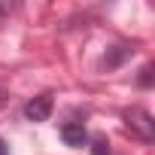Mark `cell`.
Masks as SVG:
<instances>
[{
  "instance_id": "obj_7",
  "label": "cell",
  "mask_w": 155,
  "mask_h": 155,
  "mask_svg": "<svg viewBox=\"0 0 155 155\" xmlns=\"http://www.w3.org/2000/svg\"><path fill=\"white\" fill-rule=\"evenodd\" d=\"M6 101H9V94H6L3 88H0V110H3V107H6Z\"/></svg>"
},
{
  "instance_id": "obj_8",
  "label": "cell",
  "mask_w": 155,
  "mask_h": 155,
  "mask_svg": "<svg viewBox=\"0 0 155 155\" xmlns=\"http://www.w3.org/2000/svg\"><path fill=\"white\" fill-rule=\"evenodd\" d=\"M9 9H12L9 3H0V15H3V12H9Z\"/></svg>"
},
{
  "instance_id": "obj_5",
  "label": "cell",
  "mask_w": 155,
  "mask_h": 155,
  "mask_svg": "<svg viewBox=\"0 0 155 155\" xmlns=\"http://www.w3.org/2000/svg\"><path fill=\"white\" fill-rule=\"evenodd\" d=\"M91 155H113V152H110V143H107L104 137H94V140H91Z\"/></svg>"
},
{
  "instance_id": "obj_1",
  "label": "cell",
  "mask_w": 155,
  "mask_h": 155,
  "mask_svg": "<svg viewBox=\"0 0 155 155\" xmlns=\"http://www.w3.org/2000/svg\"><path fill=\"white\" fill-rule=\"evenodd\" d=\"M125 125L140 137V140H155V122H152V116L143 110V107H131L128 113H125Z\"/></svg>"
},
{
  "instance_id": "obj_9",
  "label": "cell",
  "mask_w": 155,
  "mask_h": 155,
  "mask_svg": "<svg viewBox=\"0 0 155 155\" xmlns=\"http://www.w3.org/2000/svg\"><path fill=\"white\" fill-rule=\"evenodd\" d=\"M0 155H9V152H6V146H3V143H0Z\"/></svg>"
},
{
  "instance_id": "obj_2",
  "label": "cell",
  "mask_w": 155,
  "mask_h": 155,
  "mask_svg": "<svg viewBox=\"0 0 155 155\" xmlns=\"http://www.w3.org/2000/svg\"><path fill=\"white\" fill-rule=\"evenodd\" d=\"M49 116H52V94H40V97H34V101L25 104V119L46 122Z\"/></svg>"
},
{
  "instance_id": "obj_3",
  "label": "cell",
  "mask_w": 155,
  "mask_h": 155,
  "mask_svg": "<svg viewBox=\"0 0 155 155\" xmlns=\"http://www.w3.org/2000/svg\"><path fill=\"white\" fill-rule=\"evenodd\" d=\"M61 140L67 146H85L88 143V131L82 122H64L61 125Z\"/></svg>"
},
{
  "instance_id": "obj_6",
  "label": "cell",
  "mask_w": 155,
  "mask_h": 155,
  "mask_svg": "<svg viewBox=\"0 0 155 155\" xmlns=\"http://www.w3.org/2000/svg\"><path fill=\"white\" fill-rule=\"evenodd\" d=\"M137 82H140V88H152V67H143L140 70V79Z\"/></svg>"
},
{
  "instance_id": "obj_4",
  "label": "cell",
  "mask_w": 155,
  "mask_h": 155,
  "mask_svg": "<svg viewBox=\"0 0 155 155\" xmlns=\"http://www.w3.org/2000/svg\"><path fill=\"white\" fill-rule=\"evenodd\" d=\"M128 55H131V49H125V46H113V49L104 55V67H107V70H116Z\"/></svg>"
}]
</instances>
